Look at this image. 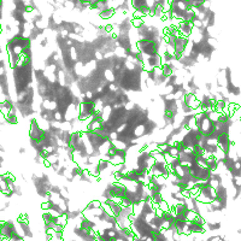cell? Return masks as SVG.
Segmentation results:
<instances>
[{
  "label": "cell",
  "mask_w": 241,
  "mask_h": 241,
  "mask_svg": "<svg viewBox=\"0 0 241 241\" xmlns=\"http://www.w3.org/2000/svg\"><path fill=\"white\" fill-rule=\"evenodd\" d=\"M221 115H222V113H219V112H217L216 110H213V111H211V112H209V113H207V117H209V119H210L211 122L216 123V122H218V121H219V118H221Z\"/></svg>",
  "instance_id": "4"
},
{
  "label": "cell",
  "mask_w": 241,
  "mask_h": 241,
  "mask_svg": "<svg viewBox=\"0 0 241 241\" xmlns=\"http://www.w3.org/2000/svg\"><path fill=\"white\" fill-rule=\"evenodd\" d=\"M177 29L180 30L182 36L189 38L191 34H192V29H193V23L189 22V21H181L179 27H177Z\"/></svg>",
  "instance_id": "1"
},
{
  "label": "cell",
  "mask_w": 241,
  "mask_h": 241,
  "mask_svg": "<svg viewBox=\"0 0 241 241\" xmlns=\"http://www.w3.org/2000/svg\"><path fill=\"white\" fill-rule=\"evenodd\" d=\"M118 139V133L116 130H113V132H111L109 134V140L112 141V140H117Z\"/></svg>",
  "instance_id": "10"
},
{
  "label": "cell",
  "mask_w": 241,
  "mask_h": 241,
  "mask_svg": "<svg viewBox=\"0 0 241 241\" xmlns=\"http://www.w3.org/2000/svg\"><path fill=\"white\" fill-rule=\"evenodd\" d=\"M145 23V21H144V18H138V17H134L132 19V25L134 28H140L142 24Z\"/></svg>",
  "instance_id": "6"
},
{
  "label": "cell",
  "mask_w": 241,
  "mask_h": 241,
  "mask_svg": "<svg viewBox=\"0 0 241 241\" xmlns=\"http://www.w3.org/2000/svg\"><path fill=\"white\" fill-rule=\"evenodd\" d=\"M169 148H170V145L165 141V142H160V144H158V151H160L162 153H166V152H169Z\"/></svg>",
  "instance_id": "7"
},
{
  "label": "cell",
  "mask_w": 241,
  "mask_h": 241,
  "mask_svg": "<svg viewBox=\"0 0 241 241\" xmlns=\"http://www.w3.org/2000/svg\"><path fill=\"white\" fill-rule=\"evenodd\" d=\"M5 119H6V122L10 123V124H16V123H17V116H16V115H8Z\"/></svg>",
  "instance_id": "9"
},
{
  "label": "cell",
  "mask_w": 241,
  "mask_h": 241,
  "mask_svg": "<svg viewBox=\"0 0 241 241\" xmlns=\"http://www.w3.org/2000/svg\"><path fill=\"white\" fill-rule=\"evenodd\" d=\"M111 145L116 148L117 152H119V151H127V148H128V146H129V144H128V142L121 140V139L112 140L111 141Z\"/></svg>",
  "instance_id": "3"
},
{
  "label": "cell",
  "mask_w": 241,
  "mask_h": 241,
  "mask_svg": "<svg viewBox=\"0 0 241 241\" xmlns=\"http://www.w3.org/2000/svg\"><path fill=\"white\" fill-rule=\"evenodd\" d=\"M151 156L155 158L156 162H165V160H164V153H162V152L158 151V149L153 151V152L151 153Z\"/></svg>",
  "instance_id": "5"
},
{
  "label": "cell",
  "mask_w": 241,
  "mask_h": 241,
  "mask_svg": "<svg viewBox=\"0 0 241 241\" xmlns=\"http://www.w3.org/2000/svg\"><path fill=\"white\" fill-rule=\"evenodd\" d=\"M95 57H97V59H99V60H101V59L104 58V55H101L100 52H95Z\"/></svg>",
  "instance_id": "11"
},
{
  "label": "cell",
  "mask_w": 241,
  "mask_h": 241,
  "mask_svg": "<svg viewBox=\"0 0 241 241\" xmlns=\"http://www.w3.org/2000/svg\"><path fill=\"white\" fill-rule=\"evenodd\" d=\"M125 158H127V155H125V151H119L117 152L116 155L110 158V163L112 165H119V164H124L125 163Z\"/></svg>",
  "instance_id": "2"
},
{
  "label": "cell",
  "mask_w": 241,
  "mask_h": 241,
  "mask_svg": "<svg viewBox=\"0 0 241 241\" xmlns=\"http://www.w3.org/2000/svg\"><path fill=\"white\" fill-rule=\"evenodd\" d=\"M169 153H170L172 157H179L180 148L177 147V146H170V148H169Z\"/></svg>",
  "instance_id": "8"
}]
</instances>
